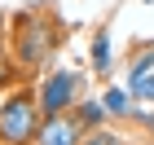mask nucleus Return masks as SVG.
I'll use <instances>...</instances> for the list:
<instances>
[{"label":"nucleus","mask_w":154,"mask_h":145,"mask_svg":"<svg viewBox=\"0 0 154 145\" xmlns=\"http://www.w3.org/2000/svg\"><path fill=\"white\" fill-rule=\"evenodd\" d=\"M53 44H57V26L44 13H18V22H13V62L22 71H40L53 57Z\"/></svg>","instance_id":"obj_1"},{"label":"nucleus","mask_w":154,"mask_h":145,"mask_svg":"<svg viewBox=\"0 0 154 145\" xmlns=\"http://www.w3.org/2000/svg\"><path fill=\"white\" fill-rule=\"evenodd\" d=\"M40 123H44V110L31 88H13L0 101V145H31Z\"/></svg>","instance_id":"obj_2"},{"label":"nucleus","mask_w":154,"mask_h":145,"mask_svg":"<svg viewBox=\"0 0 154 145\" xmlns=\"http://www.w3.org/2000/svg\"><path fill=\"white\" fill-rule=\"evenodd\" d=\"M35 97H40L44 114H66L79 101V75L75 71H48V79L35 88Z\"/></svg>","instance_id":"obj_3"},{"label":"nucleus","mask_w":154,"mask_h":145,"mask_svg":"<svg viewBox=\"0 0 154 145\" xmlns=\"http://www.w3.org/2000/svg\"><path fill=\"white\" fill-rule=\"evenodd\" d=\"M31 145H84V123L71 110L66 114H44V123H40Z\"/></svg>","instance_id":"obj_4"},{"label":"nucleus","mask_w":154,"mask_h":145,"mask_svg":"<svg viewBox=\"0 0 154 145\" xmlns=\"http://www.w3.org/2000/svg\"><path fill=\"white\" fill-rule=\"evenodd\" d=\"M75 119L84 123V132H93V128H101V123H106V101H101V97H84V101H75V110H71Z\"/></svg>","instance_id":"obj_5"},{"label":"nucleus","mask_w":154,"mask_h":145,"mask_svg":"<svg viewBox=\"0 0 154 145\" xmlns=\"http://www.w3.org/2000/svg\"><path fill=\"white\" fill-rule=\"evenodd\" d=\"M101 101H106V110L115 114V119H128V114H132V101H128V92H123V88H106V92H101Z\"/></svg>","instance_id":"obj_6"},{"label":"nucleus","mask_w":154,"mask_h":145,"mask_svg":"<svg viewBox=\"0 0 154 145\" xmlns=\"http://www.w3.org/2000/svg\"><path fill=\"white\" fill-rule=\"evenodd\" d=\"M93 71H97V75L110 71V35H106V31L93 35Z\"/></svg>","instance_id":"obj_7"},{"label":"nucleus","mask_w":154,"mask_h":145,"mask_svg":"<svg viewBox=\"0 0 154 145\" xmlns=\"http://www.w3.org/2000/svg\"><path fill=\"white\" fill-rule=\"evenodd\" d=\"M150 71H154V44L141 48V53L128 62V79H141V75H150Z\"/></svg>","instance_id":"obj_8"},{"label":"nucleus","mask_w":154,"mask_h":145,"mask_svg":"<svg viewBox=\"0 0 154 145\" xmlns=\"http://www.w3.org/2000/svg\"><path fill=\"white\" fill-rule=\"evenodd\" d=\"M84 145H128L119 132H106V128H93V132H84Z\"/></svg>","instance_id":"obj_9"},{"label":"nucleus","mask_w":154,"mask_h":145,"mask_svg":"<svg viewBox=\"0 0 154 145\" xmlns=\"http://www.w3.org/2000/svg\"><path fill=\"white\" fill-rule=\"evenodd\" d=\"M128 84H132V97L137 101H154V71L141 75V79H128Z\"/></svg>","instance_id":"obj_10"},{"label":"nucleus","mask_w":154,"mask_h":145,"mask_svg":"<svg viewBox=\"0 0 154 145\" xmlns=\"http://www.w3.org/2000/svg\"><path fill=\"white\" fill-rule=\"evenodd\" d=\"M9 75H13V66H9V62H5V53H0V88L9 84Z\"/></svg>","instance_id":"obj_11"}]
</instances>
